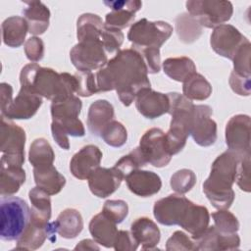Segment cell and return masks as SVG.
Masks as SVG:
<instances>
[{"mask_svg":"<svg viewBox=\"0 0 251 251\" xmlns=\"http://www.w3.org/2000/svg\"><path fill=\"white\" fill-rule=\"evenodd\" d=\"M98 92L116 90L123 105L128 107L138 92L150 87L148 71L138 51L133 48L120 50L95 73Z\"/></svg>","mask_w":251,"mask_h":251,"instance_id":"1","label":"cell"},{"mask_svg":"<svg viewBox=\"0 0 251 251\" xmlns=\"http://www.w3.org/2000/svg\"><path fill=\"white\" fill-rule=\"evenodd\" d=\"M243 156L245 155L231 150L225 151L213 162L210 176L203 182V192L218 210H227L233 203L235 193L232 184L235 182L238 164Z\"/></svg>","mask_w":251,"mask_h":251,"instance_id":"2","label":"cell"},{"mask_svg":"<svg viewBox=\"0 0 251 251\" xmlns=\"http://www.w3.org/2000/svg\"><path fill=\"white\" fill-rule=\"evenodd\" d=\"M21 87L49 99H65L75 93L76 81L74 75L58 73L51 68L40 67L36 63L25 65L20 74Z\"/></svg>","mask_w":251,"mask_h":251,"instance_id":"3","label":"cell"},{"mask_svg":"<svg viewBox=\"0 0 251 251\" xmlns=\"http://www.w3.org/2000/svg\"><path fill=\"white\" fill-rule=\"evenodd\" d=\"M167 94L170 100L168 114L172 116V120L165 137L168 151L173 156L180 152L186 144L195 105L183 94L177 92Z\"/></svg>","mask_w":251,"mask_h":251,"instance_id":"4","label":"cell"},{"mask_svg":"<svg viewBox=\"0 0 251 251\" xmlns=\"http://www.w3.org/2000/svg\"><path fill=\"white\" fill-rule=\"evenodd\" d=\"M30 209L17 196H2L0 200V237L4 241L18 240L28 226Z\"/></svg>","mask_w":251,"mask_h":251,"instance_id":"5","label":"cell"},{"mask_svg":"<svg viewBox=\"0 0 251 251\" xmlns=\"http://www.w3.org/2000/svg\"><path fill=\"white\" fill-rule=\"evenodd\" d=\"M173 26L163 21L151 22L147 19H141L131 25L127 39L132 43L134 49L157 48L160 47L171 37Z\"/></svg>","mask_w":251,"mask_h":251,"instance_id":"6","label":"cell"},{"mask_svg":"<svg viewBox=\"0 0 251 251\" xmlns=\"http://www.w3.org/2000/svg\"><path fill=\"white\" fill-rule=\"evenodd\" d=\"M25 132L21 126L1 116L0 165L22 167L25 163Z\"/></svg>","mask_w":251,"mask_h":251,"instance_id":"7","label":"cell"},{"mask_svg":"<svg viewBox=\"0 0 251 251\" xmlns=\"http://www.w3.org/2000/svg\"><path fill=\"white\" fill-rule=\"evenodd\" d=\"M185 6L188 14L208 28H215L227 22L233 13L231 2L224 0H190Z\"/></svg>","mask_w":251,"mask_h":251,"instance_id":"8","label":"cell"},{"mask_svg":"<svg viewBox=\"0 0 251 251\" xmlns=\"http://www.w3.org/2000/svg\"><path fill=\"white\" fill-rule=\"evenodd\" d=\"M70 59L79 72H93L103 68L108 57L102 41L98 39H85L78 41L70 51Z\"/></svg>","mask_w":251,"mask_h":251,"instance_id":"9","label":"cell"},{"mask_svg":"<svg viewBox=\"0 0 251 251\" xmlns=\"http://www.w3.org/2000/svg\"><path fill=\"white\" fill-rule=\"evenodd\" d=\"M139 149L146 163L156 168L167 166L172 155L169 153L165 132L158 127H152L145 131L139 142Z\"/></svg>","mask_w":251,"mask_h":251,"instance_id":"10","label":"cell"},{"mask_svg":"<svg viewBox=\"0 0 251 251\" xmlns=\"http://www.w3.org/2000/svg\"><path fill=\"white\" fill-rule=\"evenodd\" d=\"M213 110L208 105H195L189 135L202 147L213 145L217 140V124L212 119Z\"/></svg>","mask_w":251,"mask_h":251,"instance_id":"11","label":"cell"},{"mask_svg":"<svg viewBox=\"0 0 251 251\" xmlns=\"http://www.w3.org/2000/svg\"><path fill=\"white\" fill-rule=\"evenodd\" d=\"M248 39L233 25L223 24L216 26L210 37L212 49L220 56L232 60L238 48Z\"/></svg>","mask_w":251,"mask_h":251,"instance_id":"12","label":"cell"},{"mask_svg":"<svg viewBox=\"0 0 251 251\" xmlns=\"http://www.w3.org/2000/svg\"><path fill=\"white\" fill-rule=\"evenodd\" d=\"M192 202L181 194H171L155 202L153 214L158 223L164 226L179 225Z\"/></svg>","mask_w":251,"mask_h":251,"instance_id":"13","label":"cell"},{"mask_svg":"<svg viewBox=\"0 0 251 251\" xmlns=\"http://www.w3.org/2000/svg\"><path fill=\"white\" fill-rule=\"evenodd\" d=\"M56 232L55 222H45L30 216L27 227L17 240L16 249L36 250L43 245L46 239L56 241Z\"/></svg>","mask_w":251,"mask_h":251,"instance_id":"14","label":"cell"},{"mask_svg":"<svg viewBox=\"0 0 251 251\" xmlns=\"http://www.w3.org/2000/svg\"><path fill=\"white\" fill-rule=\"evenodd\" d=\"M250 117L235 115L226 126V144L228 150L240 155L250 154Z\"/></svg>","mask_w":251,"mask_h":251,"instance_id":"15","label":"cell"},{"mask_svg":"<svg viewBox=\"0 0 251 251\" xmlns=\"http://www.w3.org/2000/svg\"><path fill=\"white\" fill-rule=\"evenodd\" d=\"M41 105V96L21 87L16 98L6 109L1 111V116L8 120H28L36 114Z\"/></svg>","mask_w":251,"mask_h":251,"instance_id":"16","label":"cell"},{"mask_svg":"<svg viewBox=\"0 0 251 251\" xmlns=\"http://www.w3.org/2000/svg\"><path fill=\"white\" fill-rule=\"evenodd\" d=\"M104 4L112 10L106 14L105 25L118 29L130 25L134 21L135 13L142 7V2L139 0L104 1Z\"/></svg>","mask_w":251,"mask_h":251,"instance_id":"17","label":"cell"},{"mask_svg":"<svg viewBox=\"0 0 251 251\" xmlns=\"http://www.w3.org/2000/svg\"><path fill=\"white\" fill-rule=\"evenodd\" d=\"M135 107L143 117L153 120L169 113V96L147 87L140 90L136 95Z\"/></svg>","mask_w":251,"mask_h":251,"instance_id":"18","label":"cell"},{"mask_svg":"<svg viewBox=\"0 0 251 251\" xmlns=\"http://www.w3.org/2000/svg\"><path fill=\"white\" fill-rule=\"evenodd\" d=\"M102 157L103 154L97 146L93 144L85 145L71 159L70 171L75 177L81 180L87 179L100 167Z\"/></svg>","mask_w":251,"mask_h":251,"instance_id":"19","label":"cell"},{"mask_svg":"<svg viewBox=\"0 0 251 251\" xmlns=\"http://www.w3.org/2000/svg\"><path fill=\"white\" fill-rule=\"evenodd\" d=\"M87 179L91 193L99 198H106L120 187L124 176L115 167H98Z\"/></svg>","mask_w":251,"mask_h":251,"instance_id":"20","label":"cell"},{"mask_svg":"<svg viewBox=\"0 0 251 251\" xmlns=\"http://www.w3.org/2000/svg\"><path fill=\"white\" fill-rule=\"evenodd\" d=\"M128 189L140 197H150L157 194L162 187L161 177L154 172L135 170L126 177Z\"/></svg>","mask_w":251,"mask_h":251,"instance_id":"21","label":"cell"},{"mask_svg":"<svg viewBox=\"0 0 251 251\" xmlns=\"http://www.w3.org/2000/svg\"><path fill=\"white\" fill-rule=\"evenodd\" d=\"M193 240L196 250H236L240 245L237 233L223 234L214 226H208L198 238Z\"/></svg>","mask_w":251,"mask_h":251,"instance_id":"22","label":"cell"},{"mask_svg":"<svg viewBox=\"0 0 251 251\" xmlns=\"http://www.w3.org/2000/svg\"><path fill=\"white\" fill-rule=\"evenodd\" d=\"M130 232L142 250H154L158 245L161 232L157 225L147 217L136 219L130 226Z\"/></svg>","mask_w":251,"mask_h":251,"instance_id":"23","label":"cell"},{"mask_svg":"<svg viewBox=\"0 0 251 251\" xmlns=\"http://www.w3.org/2000/svg\"><path fill=\"white\" fill-rule=\"evenodd\" d=\"M25 4L26 7L23 10V15L28 25V32L34 36L43 34L49 26L48 7L40 1H27Z\"/></svg>","mask_w":251,"mask_h":251,"instance_id":"24","label":"cell"},{"mask_svg":"<svg viewBox=\"0 0 251 251\" xmlns=\"http://www.w3.org/2000/svg\"><path fill=\"white\" fill-rule=\"evenodd\" d=\"M115 111L113 105L104 99L93 102L87 113V127L94 136H100L103 128L114 120Z\"/></svg>","mask_w":251,"mask_h":251,"instance_id":"25","label":"cell"},{"mask_svg":"<svg viewBox=\"0 0 251 251\" xmlns=\"http://www.w3.org/2000/svg\"><path fill=\"white\" fill-rule=\"evenodd\" d=\"M89 232L96 243L106 248H111L118 233L117 224L101 212L91 219Z\"/></svg>","mask_w":251,"mask_h":251,"instance_id":"26","label":"cell"},{"mask_svg":"<svg viewBox=\"0 0 251 251\" xmlns=\"http://www.w3.org/2000/svg\"><path fill=\"white\" fill-rule=\"evenodd\" d=\"M210 214L205 206L196 205L193 202L188 207L179 226L189 232L192 239L198 238L209 226Z\"/></svg>","mask_w":251,"mask_h":251,"instance_id":"27","label":"cell"},{"mask_svg":"<svg viewBox=\"0 0 251 251\" xmlns=\"http://www.w3.org/2000/svg\"><path fill=\"white\" fill-rule=\"evenodd\" d=\"M33 177L36 186L49 195L58 194L66 184V177L53 165L33 168Z\"/></svg>","mask_w":251,"mask_h":251,"instance_id":"28","label":"cell"},{"mask_svg":"<svg viewBox=\"0 0 251 251\" xmlns=\"http://www.w3.org/2000/svg\"><path fill=\"white\" fill-rule=\"evenodd\" d=\"M1 28L4 44L12 48L22 46L28 32L26 21L20 16H12L4 20Z\"/></svg>","mask_w":251,"mask_h":251,"instance_id":"29","label":"cell"},{"mask_svg":"<svg viewBox=\"0 0 251 251\" xmlns=\"http://www.w3.org/2000/svg\"><path fill=\"white\" fill-rule=\"evenodd\" d=\"M57 233L63 238H75L83 228V220L80 213L73 208L62 211L55 221Z\"/></svg>","mask_w":251,"mask_h":251,"instance_id":"30","label":"cell"},{"mask_svg":"<svg viewBox=\"0 0 251 251\" xmlns=\"http://www.w3.org/2000/svg\"><path fill=\"white\" fill-rule=\"evenodd\" d=\"M25 181V172L22 167L1 165L0 194L10 196L16 194Z\"/></svg>","mask_w":251,"mask_h":251,"instance_id":"31","label":"cell"},{"mask_svg":"<svg viewBox=\"0 0 251 251\" xmlns=\"http://www.w3.org/2000/svg\"><path fill=\"white\" fill-rule=\"evenodd\" d=\"M105 24L102 19L92 13L82 14L76 22V37L78 41L85 39L101 40Z\"/></svg>","mask_w":251,"mask_h":251,"instance_id":"32","label":"cell"},{"mask_svg":"<svg viewBox=\"0 0 251 251\" xmlns=\"http://www.w3.org/2000/svg\"><path fill=\"white\" fill-rule=\"evenodd\" d=\"M163 71L170 78L183 82L187 77L196 73V66L188 57H174L168 58L163 62Z\"/></svg>","mask_w":251,"mask_h":251,"instance_id":"33","label":"cell"},{"mask_svg":"<svg viewBox=\"0 0 251 251\" xmlns=\"http://www.w3.org/2000/svg\"><path fill=\"white\" fill-rule=\"evenodd\" d=\"M182 91L189 100L203 101L212 94V86L202 75L194 73L183 81Z\"/></svg>","mask_w":251,"mask_h":251,"instance_id":"34","label":"cell"},{"mask_svg":"<svg viewBox=\"0 0 251 251\" xmlns=\"http://www.w3.org/2000/svg\"><path fill=\"white\" fill-rule=\"evenodd\" d=\"M82 103L77 96H70L65 99L52 101L51 116L52 121L78 118L81 111Z\"/></svg>","mask_w":251,"mask_h":251,"instance_id":"35","label":"cell"},{"mask_svg":"<svg viewBox=\"0 0 251 251\" xmlns=\"http://www.w3.org/2000/svg\"><path fill=\"white\" fill-rule=\"evenodd\" d=\"M176 30L180 41L192 43L202 33V25L188 13H182L176 19Z\"/></svg>","mask_w":251,"mask_h":251,"instance_id":"36","label":"cell"},{"mask_svg":"<svg viewBox=\"0 0 251 251\" xmlns=\"http://www.w3.org/2000/svg\"><path fill=\"white\" fill-rule=\"evenodd\" d=\"M55 153L52 146L45 138H36L29 147L28 161L33 168L53 165Z\"/></svg>","mask_w":251,"mask_h":251,"instance_id":"37","label":"cell"},{"mask_svg":"<svg viewBox=\"0 0 251 251\" xmlns=\"http://www.w3.org/2000/svg\"><path fill=\"white\" fill-rule=\"evenodd\" d=\"M28 197L31 203L30 216L49 222L51 218L50 195L38 186H35L29 190Z\"/></svg>","mask_w":251,"mask_h":251,"instance_id":"38","label":"cell"},{"mask_svg":"<svg viewBox=\"0 0 251 251\" xmlns=\"http://www.w3.org/2000/svg\"><path fill=\"white\" fill-rule=\"evenodd\" d=\"M100 136L112 147H122L127 140V131L123 124L113 120L102 130Z\"/></svg>","mask_w":251,"mask_h":251,"instance_id":"39","label":"cell"},{"mask_svg":"<svg viewBox=\"0 0 251 251\" xmlns=\"http://www.w3.org/2000/svg\"><path fill=\"white\" fill-rule=\"evenodd\" d=\"M146 161L139 149V147L134 148L127 155L122 157L116 164L115 168L122 174L124 178L135 170H139L140 168L146 165Z\"/></svg>","mask_w":251,"mask_h":251,"instance_id":"40","label":"cell"},{"mask_svg":"<svg viewBox=\"0 0 251 251\" xmlns=\"http://www.w3.org/2000/svg\"><path fill=\"white\" fill-rule=\"evenodd\" d=\"M214 226L223 234L236 233L239 229V222L237 218L227 210H219L212 214Z\"/></svg>","mask_w":251,"mask_h":251,"instance_id":"41","label":"cell"},{"mask_svg":"<svg viewBox=\"0 0 251 251\" xmlns=\"http://www.w3.org/2000/svg\"><path fill=\"white\" fill-rule=\"evenodd\" d=\"M196 183V175L188 169L176 171L170 180L172 189L177 194H185L190 191Z\"/></svg>","mask_w":251,"mask_h":251,"instance_id":"42","label":"cell"},{"mask_svg":"<svg viewBox=\"0 0 251 251\" xmlns=\"http://www.w3.org/2000/svg\"><path fill=\"white\" fill-rule=\"evenodd\" d=\"M250 56H251V45L249 40L242 44L232 58L233 72L239 75L245 77H251L250 69Z\"/></svg>","mask_w":251,"mask_h":251,"instance_id":"43","label":"cell"},{"mask_svg":"<svg viewBox=\"0 0 251 251\" xmlns=\"http://www.w3.org/2000/svg\"><path fill=\"white\" fill-rule=\"evenodd\" d=\"M76 87L75 93L81 97H90L95 93H98L96 77L93 72H79L75 75Z\"/></svg>","mask_w":251,"mask_h":251,"instance_id":"44","label":"cell"},{"mask_svg":"<svg viewBox=\"0 0 251 251\" xmlns=\"http://www.w3.org/2000/svg\"><path fill=\"white\" fill-rule=\"evenodd\" d=\"M124 33L121 29L109 27L105 25L102 32L101 41L106 53H117L120 51V47L124 42Z\"/></svg>","mask_w":251,"mask_h":251,"instance_id":"45","label":"cell"},{"mask_svg":"<svg viewBox=\"0 0 251 251\" xmlns=\"http://www.w3.org/2000/svg\"><path fill=\"white\" fill-rule=\"evenodd\" d=\"M102 213L116 224H121L128 214V206L124 200H107L104 203Z\"/></svg>","mask_w":251,"mask_h":251,"instance_id":"46","label":"cell"},{"mask_svg":"<svg viewBox=\"0 0 251 251\" xmlns=\"http://www.w3.org/2000/svg\"><path fill=\"white\" fill-rule=\"evenodd\" d=\"M166 250L179 251V250H196L195 241L188 237L183 231L176 230L167 240Z\"/></svg>","mask_w":251,"mask_h":251,"instance_id":"47","label":"cell"},{"mask_svg":"<svg viewBox=\"0 0 251 251\" xmlns=\"http://www.w3.org/2000/svg\"><path fill=\"white\" fill-rule=\"evenodd\" d=\"M51 125L60 128L68 136L71 135L74 137H81L85 134V129H84L83 124L78 118L60 120V121H52Z\"/></svg>","mask_w":251,"mask_h":251,"instance_id":"48","label":"cell"},{"mask_svg":"<svg viewBox=\"0 0 251 251\" xmlns=\"http://www.w3.org/2000/svg\"><path fill=\"white\" fill-rule=\"evenodd\" d=\"M250 154L243 156L238 164L237 168V175H236V182L238 187L245 191L250 192L251 185H250Z\"/></svg>","mask_w":251,"mask_h":251,"instance_id":"49","label":"cell"},{"mask_svg":"<svg viewBox=\"0 0 251 251\" xmlns=\"http://www.w3.org/2000/svg\"><path fill=\"white\" fill-rule=\"evenodd\" d=\"M136 51H138L140 53V55L142 56V58L145 62V65L147 67L148 74H158L160 72V70H161L160 49L144 48V49H137Z\"/></svg>","mask_w":251,"mask_h":251,"instance_id":"50","label":"cell"},{"mask_svg":"<svg viewBox=\"0 0 251 251\" xmlns=\"http://www.w3.org/2000/svg\"><path fill=\"white\" fill-rule=\"evenodd\" d=\"M25 53L31 62H39L44 56V43L37 36L29 37L25 43Z\"/></svg>","mask_w":251,"mask_h":251,"instance_id":"51","label":"cell"},{"mask_svg":"<svg viewBox=\"0 0 251 251\" xmlns=\"http://www.w3.org/2000/svg\"><path fill=\"white\" fill-rule=\"evenodd\" d=\"M138 245L130 231L118 230L113 247L117 251H134Z\"/></svg>","mask_w":251,"mask_h":251,"instance_id":"52","label":"cell"},{"mask_svg":"<svg viewBox=\"0 0 251 251\" xmlns=\"http://www.w3.org/2000/svg\"><path fill=\"white\" fill-rule=\"evenodd\" d=\"M228 83L233 92L240 96H249L251 91L250 77H245L235 74L233 71L230 73Z\"/></svg>","mask_w":251,"mask_h":251,"instance_id":"53","label":"cell"},{"mask_svg":"<svg viewBox=\"0 0 251 251\" xmlns=\"http://www.w3.org/2000/svg\"><path fill=\"white\" fill-rule=\"evenodd\" d=\"M0 97H1V111H3L13 101V88L9 83L2 82L0 84Z\"/></svg>","mask_w":251,"mask_h":251,"instance_id":"54","label":"cell"},{"mask_svg":"<svg viewBox=\"0 0 251 251\" xmlns=\"http://www.w3.org/2000/svg\"><path fill=\"white\" fill-rule=\"evenodd\" d=\"M99 250V246L96 245V241L95 240H91V239H83L80 242H78V244L75 247V250Z\"/></svg>","mask_w":251,"mask_h":251,"instance_id":"55","label":"cell"}]
</instances>
